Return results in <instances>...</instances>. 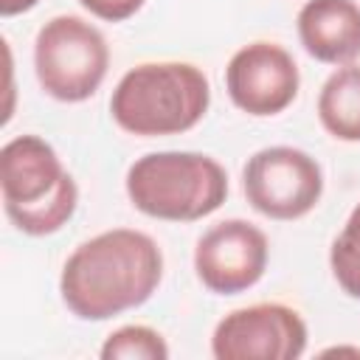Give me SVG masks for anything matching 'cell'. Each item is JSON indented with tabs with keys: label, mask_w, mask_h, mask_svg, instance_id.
Returning a JSON list of instances; mask_svg holds the SVG:
<instances>
[{
	"label": "cell",
	"mask_w": 360,
	"mask_h": 360,
	"mask_svg": "<svg viewBox=\"0 0 360 360\" xmlns=\"http://www.w3.org/2000/svg\"><path fill=\"white\" fill-rule=\"evenodd\" d=\"M163 278L158 242L132 228H112L82 242L65 262L59 292L82 321H107L152 298Z\"/></svg>",
	"instance_id": "1"
},
{
	"label": "cell",
	"mask_w": 360,
	"mask_h": 360,
	"mask_svg": "<svg viewBox=\"0 0 360 360\" xmlns=\"http://www.w3.org/2000/svg\"><path fill=\"white\" fill-rule=\"evenodd\" d=\"M211 87L191 62H143L127 70L112 96V121L141 138L180 135L208 112Z\"/></svg>",
	"instance_id": "2"
},
{
	"label": "cell",
	"mask_w": 360,
	"mask_h": 360,
	"mask_svg": "<svg viewBox=\"0 0 360 360\" xmlns=\"http://www.w3.org/2000/svg\"><path fill=\"white\" fill-rule=\"evenodd\" d=\"M6 217L28 236L56 233L79 205V186L39 135H17L0 149Z\"/></svg>",
	"instance_id": "3"
},
{
	"label": "cell",
	"mask_w": 360,
	"mask_h": 360,
	"mask_svg": "<svg viewBox=\"0 0 360 360\" xmlns=\"http://www.w3.org/2000/svg\"><path fill=\"white\" fill-rule=\"evenodd\" d=\"M127 197L152 219L194 222L225 202L228 174L202 152H149L129 166Z\"/></svg>",
	"instance_id": "4"
},
{
	"label": "cell",
	"mask_w": 360,
	"mask_h": 360,
	"mask_svg": "<svg viewBox=\"0 0 360 360\" xmlns=\"http://www.w3.org/2000/svg\"><path fill=\"white\" fill-rule=\"evenodd\" d=\"M110 68V48L104 34L76 17L59 14L48 20L34 39V70L42 90L56 101L90 98Z\"/></svg>",
	"instance_id": "5"
},
{
	"label": "cell",
	"mask_w": 360,
	"mask_h": 360,
	"mask_svg": "<svg viewBox=\"0 0 360 360\" xmlns=\"http://www.w3.org/2000/svg\"><path fill=\"white\" fill-rule=\"evenodd\" d=\"M248 202L270 219H301L323 194V172L312 155L295 146H267L242 169Z\"/></svg>",
	"instance_id": "6"
},
{
	"label": "cell",
	"mask_w": 360,
	"mask_h": 360,
	"mask_svg": "<svg viewBox=\"0 0 360 360\" xmlns=\"http://www.w3.org/2000/svg\"><path fill=\"white\" fill-rule=\"evenodd\" d=\"M307 349V323L287 304H250L228 312L214 335L217 360H295Z\"/></svg>",
	"instance_id": "7"
},
{
	"label": "cell",
	"mask_w": 360,
	"mask_h": 360,
	"mask_svg": "<svg viewBox=\"0 0 360 360\" xmlns=\"http://www.w3.org/2000/svg\"><path fill=\"white\" fill-rule=\"evenodd\" d=\"M270 245L262 228L248 219H222L194 248V270L202 287L217 295L250 290L267 270Z\"/></svg>",
	"instance_id": "8"
},
{
	"label": "cell",
	"mask_w": 360,
	"mask_h": 360,
	"mask_svg": "<svg viewBox=\"0 0 360 360\" xmlns=\"http://www.w3.org/2000/svg\"><path fill=\"white\" fill-rule=\"evenodd\" d=\"M298 65L292 53L276 42H250L239 48L225 68V90L231 101L256 118L284 112L298 96Z\"/></svg>",
	"instance_id": "9"
},
{
	"label": "cell",
	"mask_w": 360,
	"mask_h": 360,
	"mask_svg": "<svg viewBox=\"0 0 360 360\" xmlns=\"http://www.w3.org/2000/svg\"><path fill=\"white\" fill-rule=\"evenodd\" d=\"M304 51L326 65H352L360 56V6L354 0H307L298 11Z\"/></svg>",
	"instance_id": "10"
},
{
	"label": "cell",
	"mask_w": 360,
	"mask_h": 360,
	"mask_svg": "<svg viewBox=\"0 0 360 360\" xmlns=\"http://www.w3.org/2000/svg\"><path fill=\"white\" fill-rule=\"evenodd\" d=\"M318 118L338 141H360V65L338 68L318 93Z\"/></svg>",
	"instance_id": "11"
},
{
	"label": "cell",
	"mask_w": 360,
	"mask_h": 360,
	"mask_svg": "<svg viewBox=\"0 0 360 360\" xmlns=\"http://www.w3.org/2000/svg\"><path fill=\"white\" fill-rule=\"evenodd\" d=\"M329 267L335 281L349 298L360 301V202L352 208L343 231L335 236L329 250Z\"/></svg>",
	"instance_id": "12"
},
{
	"label": "cell",
	"mask_w": 360,
	"mask_h": 360,
	"mask_svg": "<svg viewBox=\"0 0 360 360\" xmlns=\"http://www.w3.org/2000/svg\"><path fill=\"white\" fill-rule=\"evenodd\" d=\"M101 357L104 360H166L169 346L163 335L155 332L152 326L129 323L107 335L101 346Z\"/></svg>",
	"instance_id": "13"
},
{
	"label": "cell",
	"mask_w": 360,
	"mask_h": 360,
	"mask_svg": "<svg viewBox=\"0 0 360 360\" xmlns=\"http://www.w3.org/2000/svg\"><path fill=\"white\" fill-rule=\"evenodd\" d=\"M79 3H82V8H87L93 17H98L104 22L129 20L143 6V0H79Z\"/></svg>",
	"instance_id": "14"
},
{
	"label": "cell",
	"mask_w": 360,
	"mask_h": 360,
	"mask_svg": "<svg viewBox=\"0 0 360 360\" xmlns=\"http://www.w3.org/2000/svg\"><path fill=\"white\" fill-rule=\"evenodd\" d=\"M39 0H0V14L3 17H14V14H22V11H31Z\"/></svg>",
	"instance_id": "15"
}]
</instances>
